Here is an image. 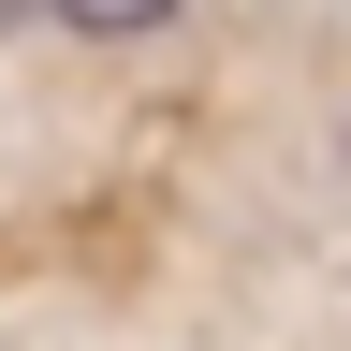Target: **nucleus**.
Wrapping results in <instances>:
<instances>
[{
    "label": "nucleus",
    "mask_w": 351,
    "mask_h": 351,
    "mask_svg": "<svg viewBox=\"0 0 351 351\" xmlns=\"http://www.w3.org/2000/svg\"><path fill=\"white\" fill-rule=\"evenodd\" d=\"M44 15H59V29H88V44H132V29H161L176 0H44Z\"/></svg>",
    "instance_id": "nucleus-1"
}]
</instances>
